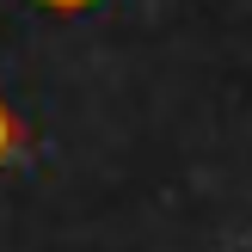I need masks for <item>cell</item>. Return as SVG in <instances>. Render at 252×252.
<instances>
[{"label": "cell", "instance_id": "6da1fadb", "mask_svg": "<svg viewBox=\"0 0 252 252\" xmlns=\"http://www.w3.org/2000/svg\"><path fill=\"white\" fill-rule=\"evenodd\" d=\"M12 154H19V117H12V111L0 105V166H6Z\"/></svg>", "mask_w": 252, "mask_h": 252}, {"label": "cell", "instance_id": "7a4b0ae2", "mask_svg": "<svg viewBox=\"0 0 252 252\" xmlns=\"http://www.w3.org/2000/svg\"><path fill=\"white\" fill-rule=\"evenodd\" d=\"M43 12H86V6H98V0H37Z\"/></svg>", "mask_w": 252, "mask_h": 252}]
</instances>
